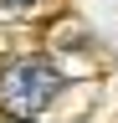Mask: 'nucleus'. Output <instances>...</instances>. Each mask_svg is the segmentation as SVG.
Returning <instances> with one entry per match:
<instances>
[{
  "instance_id": "1",
  "label": "nucleus",
  "mask_w": 118,
  "mask_h": 123,
  "mask_svg": "<svg viewBox=\"0 0 118 123\" xmlns=\"http://www.w3.org/2000/svg\"><path fill=\"white\" fill-rule=\"evenodd\" d=\"M56 87H62V72L46 56H21L0 72V113L5 118H36L56 98Z\"/></svg>"
},
{
  "instance_id": "2",
  "label": "nucleus",
  "mask_w": 118,
  "mask_h": 123,
  "mask_svg": "<svg viewBox=\"0 0 118 123\" xmlns=\"http://www.w3.org/2000/svg\"><path fill=\"white\" fill-rule=\"evenodd\" d=\"M0 5H31V0H0Z\"/></svg>"
}]
</instances>
